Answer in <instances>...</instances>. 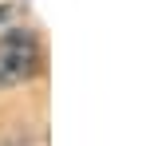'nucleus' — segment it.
<instances>
[{
  "mask_svg": "<svg viewBox=\"0 0 146 146\" xmlns=\"http://www.w3.org/2000/svg\"><path fill=\"white\" fill-rule=\"evenodd\" d=\"M44 67V48L32 28H12L0 36V91L20 87Z\"/></svg>",
  "mask_w": 146,
  "mask_h": 146,
  "instance_id": "nucleus-1",
  "label": "nucleus"
},
{
  "mask_svg": "<svg viewBox=\"0 0 146 146\" xmlns=\"http://www.w3.org/2000/svg\"><path fill=\"white\" fill-rule=\"evenodd\" d=\"M24 4H28V0H0V24H8V20H12Z\"/></svg>",
  "mask_w": 146,
  "mask_h": 146,
  "instance_id": "nucleus-2",
  "label": "nucleus"
}]
</instances>
